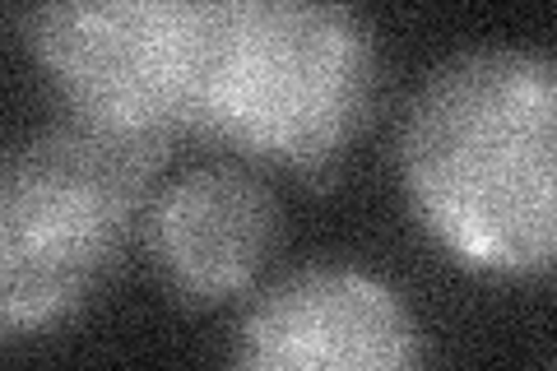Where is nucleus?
<instances>
[{"instance_id":"obj_2","label":"nucleus","mask_w":557,"mask_h":371,"mask_svg":"<svg viewBox=\"0 0 557 371\" xmlns=\"http://www.w3.org/2000/svg\"><path fill=\"white\" fill-rule=\"evenodd\" d=\"M376 88V33L348 0H205L196 131L251 163H339L368 126Z\"/></svg>"},{"instance_id":"obj_5","label":"nucleus","mask_w":557,"mask_h":371,"mask_svg":"<svg viewBox=\"0 0 557 371\" xmlns=\"http://www.w3.org/2000/svg\"><path fill=\"white\" fill-rule=\"evenodd\" d=\"M233 358L256 371H399L423 362V330L381 279L317 264L256 297Z\"/></svg>"},{"instance_id":"obj_3","label":"nucleus","mask_w":557,"mask_h":371,"mask_svg":"<svg viewBox=\"0 0 557 371\" xmlns=\"http://www.w3.org/2000/svg\"><path fill=\"white\" fill-rule=\"evenodd\" d=\"M168 153L65 116L5 158L0 176V325L10 339L75 316L135 223Z\"/></svg>"},{"instance_id":"obj_6","label":"nucleus","mask_w":557,"mask_h":371,"mask_svg":"<svg viewBox=\"0 0 557 371\" xmlns=\"http://www.w3.org/2000/svg\"><path fill=\"white\" fill-rule=\"evenodd\" d=\"M278 237L274 196L237 168H200L149 205V256L186 302L237 297Z\"/></svg>"},{"instance_id":"obj_1","label":"nucleus","mask_w":557,"mask_h":371,"mask_svg":"<svg viewBox=\"0 0 557 371\" xmlns=\"http://www.w3.org/2000/svg\"><path fill=\"white\" fill-rule=\"evenodd\" d=\"M418 227L487 279L557 274V61L483 47L437 65L399 121Z\"/></svg>"},{"instance_id":"obj_4","label":"nucleus","mask_w":557,"mask_h":371,"mask_svg":"<svg viewBox=\"0 0 557 371\" xmlns=\"http://www.w3.org/2000/svg\"><path fill=\"white\" fill-rule=\"evenodd\" d=\"M24 42L84 126L159 153L196 131L205 0H33Z\"/></svg>"}]
</instances>
